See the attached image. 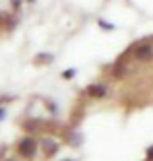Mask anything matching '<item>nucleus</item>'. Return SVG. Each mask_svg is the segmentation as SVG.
<instances>
[{
    "label": "nucleus",
    "mask_w": 153,
    "mask_h": 161,
    "mask_svg": "<svg viewBox=\"0 0 153 161\" xmlns=\"http://www.w3.org/2000/svg\"><path fill=\"white\" fill-rule=\"evenodd\" d=\"M4 117H6V109H4V107H0V120H2Z\"/></svg>",
    "instance_id": "12"
},
{
    "label": "nucleus",
    "mask_w": 153,
    "mask_h": 161,
    "mask_svg": "<svg viewBox=\"0 0 153 161\" xmlns=\"http://www.w3.org/2000/svg\"><path fill=\"white\" fill-rule=\"evenodd\" d=\"M8 161H14V159H8Z\"/></svg>",
    "instance_id": "15"
},
{
    "label": "nucleus",
    "mask_w": 153,
    "mask_h": 161,
    "mask_svg": "<svg viewBox=\"0 0 153 161\" xmlns=\"http://www.w3.org/2000/svg\"><path fill=\"white\" fill-rule=\"evenodd\" d=\"M43 152L46 157H52L58 153V144L52 142V140H43Z\"/></svg>",
    "instance_id": "4"
},
{
    "label": "nucleus",
    "mask_w": 153,
    "mask_h": 161,
    "mask_svg": "<svg viewBox=\"0 0 153 161\" xmlns=\"http://www.w3.org/2000/svg\"><path fill=\"white\" fill-rule=\"evenodd\" d=\"M145 155H147V161H153V146H149L145 149Z\"/></svg>",
    "instance_id": "10"
},
{
    "label": "nucleus",
    "mask_w": 153,
    "mask_h": 161,
    "mask_svg": "<svg viewBox=\"0 0 153 161\" xmlns=\"http://www.w3.org/2000/svg\"><path fill=\"white\" fill-rule=\"evenodd\" d=\"M18 153L23 157V159H31L35 153H37V140L33 136H27L18 144Z\"/></svg>",
    "instance_id": "1"
},
{
    "label": "nucleus",
    "mask_w": 153,
    "mask_h": 161,
    "mask_svg": "<svg viewBox=\"0 0 153 161\" xmlns=\"http://www.w3.org/2000/svg\"><path fill=\"white\" fill-rule=\"evenodd\" d=\"M134 56L138 60H142V62L151 60L153 58V47L151 45H139L138 49H134Z\"/></svg>",
    "instance_id": "3"
},
{
    "label": "nucleus",
    "mask_w": 153,
    "mask_h": 161,
    "mask_svg": "<svg viewBox=\"0 0 153 161\" xmlns=\"http://www.w3.org/2000/svg\"><path fill=\"white\" fill-rule=\"evenodd\" d=\"M52 58H54L52 54H49V53H41V54H37V56L33 58V62L37 64V66H43V64H49V62H52Z\"/></svg>",
    "instance_id": "6"
},
{
    "label": "nucleus",
    "mask_w": 153,
    "mask_h": 161,
    "mask_svg": "<svg viewBox=\"0 0 153 161\" xmlns=\"http://www.w3.org/2000/svg\"><path fill=\"white\" fill-rule=\"evenodd\" d=\"M87 95L89 97H97V99H103L109 95V87L105 84H91L87 87Z\"/></svg>",
    "instance_id": "2"
},
{
    "label": "nucleus",
    "mask_w": 153,
    "mask_h": 161,
    "mask_svg": "<svg viewBox=\"0 0 153 161\" xmlns=\"http://www.w3.org/2000/svg\"><path fill=\"white\" fill-rule=\"evenodd\" d=\"M99 25H101L103 29H112V25H111V24H107V21H103V19L99 21Z\"/></svg>",
    "instance_id": "11"
},
{
    "label": "nucleus",
    "mask_w": 153,
    "mask_h": 161,
    "mask_svg": "<svg viewBox=\"0 0 153 161\" xmlns=\"http://www.w3.org/2000/svg\"><path fill=\"white\" fill-rule=\"evenodd\" d=\"M70 144H72V146L81 144V136L79 134H70Z\"/></svg>",
    "instance_id": "8"
},
{
    "label": "nucleus",
    "mask_w": 153,
    "mask_h": 161,
    "mask_svg": "<svg viewBox=\"0 0 153 161\" xmlns=\"http://www.w3.org/2000/svg\"><path fill=\"white\" fill-rule=\"evenodd\" d=\"M64 161H72V159H64Z\"/></svg>",
    "instance_id": "14"
},
{
    "label": "nucleus",
    "mask_w": 153,
    "mask_h": 161,
    "mask_svg": "<svg viewBox=\"0 0 153 161\" xmlns=\"http://www.w3.org/2000/svg\"><path fill=\"white\" fill-rule=\"evenodd\" d=\"M14 25H16V19H14V18L8 16V14H4V12H0V29L10 31Z\"/></svg>",
    "instance_id": "5"
},
{
    "label": "nucleus",
    "mask_w": 153,
    "mask_h": 161,
    "mask_svg": "<svg viewBox=\"0 0 153 161\" xmlns=\"http://www.w3.org/2000/svg\"><path fill=\"white\" fill-rule=\"evenodd\" d=\"M74 76H76V70H74V68H70V70L62 72V78H64V80H72Z\"/></svg>",
    "instance_id": "9"
},
{
    "label": "nucleus",
    "mask_w": 153,
    "mask_h": 161,
    "mask_svg": "<svg viewBox=\"0 0 153 161\" xmlns=\"http://www.w3.org/2000/svg\"><path fill=\"white\" fill-rule=\"evenodd\" d=\"M39 120H25L23 122V128H25L27 132H35V130H39Z\"/></svg>",
    "instance_id": "7"
},
{
    "label": "nucleus",
    "mask_w": 153,
    "mask_h": 161,
    "mask_svg": "<svg viewBox=\"0 0 153 161\" xmlns=\"http://www.w3.org/2000/svg\"><path fill=\"white\" fill-rule=\"evenodd\" d=\"M12 4H14V8H19L21 2H19V0H12Z\"/></svg>",
    "instance_id": "13"
}]
</instances>
